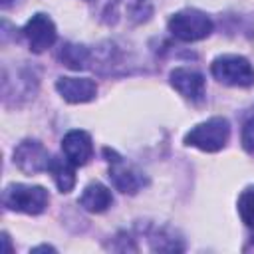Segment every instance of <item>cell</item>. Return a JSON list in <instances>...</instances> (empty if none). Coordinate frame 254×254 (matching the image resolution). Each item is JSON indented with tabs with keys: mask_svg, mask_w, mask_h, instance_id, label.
I'll use <instances>...</instances> for the list:
<instances>
[{
	"mask_svg": "<svg viewBox=\"0 0 254 254\" xmlns=\"http://www.w3.org/2000/svg\"><path fill=\"white\" fill-rule=\"evenodd\" d=\"M48 202H50V194L40 185L12 183L2 192V204L8 210H16L24 214H42Z\"/></svg>",
	"mask_w": 254,
	"mask_h": 254,
	"instance_id": "1",
	"label": "cell"
},
{
	"mask_svg": "<svg viewBox=\"0 0 254 254\" xmlns=\"http://www.w3.org/2000/svg\"><path fill=\"white\" fill-rule=\"evenodd\" d=\"M167 28L181 42H198L212 34L214 24L210 16H206L204 12L196 8H185V10L175 12L169 18Z\"/></svg>",
	"mask_w": 254,
	"mask_h": 254,
	"instance_id": "2",
	"label": "cell"
},
{
	"mask_svg": "<svg viewBox=\"0 0 254 254\" xmlns=\"http://www.w3.org/2000/svg\"><path fill=\"white\" fill-rule=\"evenodd\" d=\"M230 139V123L224 117H210L194 125L185 135V145L196 147L206 153H216L226 147Z\"/></svg>",
	"mask_w": 254,
	"mask_h": 254,
	"instance_id": "3",
	"label": "cell"
},
{
	"mask_svg": "<svg viewBox=\"0 0 254 254\" xmlns=\"http://www.w3.org/2000/svg\"><path fill=\"white\" fill-rule=\"evenodd\" d=\"M153 16L151 0H109L101 12V20L107 26H139Z\"/></svg>",
	"mask_w": 254,
	"mask_h": 254,
	"instance_id": "4",
	"label": "cell"
},
{
	"mask_svg": "<svg viewBox=\"0 0 254 254\" xmlns=\"http://www.w3.org/2000/svg\"><path fill=\"white\" fill-rule=\"evenodd\" d=\"M210 73L216 81L232 87H250L254 85V67L244 56L224 54L210 64Z\"/></svg>",
	"mask_w": 254,
	"mask_h": 254,
	"instance_id": "5",
	"label": "cell"
},
{
	"mask_svg": "<svg viewBox=\"0 0 254 254\" xmlns=\"http://www.w3.org/2000/svg\"><path fill=\"white\" fill-rule=\"evenodd\" d=\"M103 153H105L107 163H109V179H111L113 187H115L119 192L135 194V192H139V190L147 185V179L143 177V173L137 171L135 167L127 165L115 151L103 149Z\"/></svg>",
	"mask_w": 254,
	"mask_h": 254,
	"instance_id": "6",
	"label": "cell"
},
{
	"mask_svg": "<svg viewBox=\"0 0 254 254\" xmlns=\"http://www.w3.org/2000/svg\"><path fill=\"white\" fill-rule=\"evenodd\" d=\"M50 161L52 157L48 149L36 139H24L14 149V165L24 175H36V173L48 171Z\"/></svg>",
	"mask_w": 254,
	"mask_h": 254,
	"instance_id": "7",
	"label": "cell"
},
{
	"mask_svg": "<svg viewBox=\"0 0 254 254\" xmlns=\"http://www.w3.org/2000/svg\"><path fill=\"white\" fill-rule=\"evenodd\" d=\"M22 34H24V38L28 40V46H30V50H32L34 54H42V52H46L48 48H52V46L56 44V38H58L54 20H52L48 14H42V12L34 14V16L26 22Z\"/></svg>",
	"mask_w": 254,
	"mask_h": 254,
	"instance_id": "8",
	"label": "cell"
},
{
	"mask_svg": "<svg viewBox=\"0 0 254 254\" xmlns=\"http://www.w3.org/2000/svg\"><path fill=\"white\" fill-rule=\"evenodd\" d=\"M171 85L189 101L200 103L204 99V77L190 67H175L169 73Z\"/></svg>",
	"mask_w": 254,
	"mask_h": 254,
	"instance_id": "9",
	"label": "cell"
},
{
	"mask_svg": "<svg viewBox=\"0 0 254 254\" xmlns=\"http://www.w3.org/2000/svg\"><path fill=\"white\" fill-rule=\"evenodd\" d=\"M62 151L64 157L69 159L75 167L85 165L93 157V143L87 131L83 129H71L62 139Z\"/></svg>",
	"mask_w": 254,
	"mask_h": 254,
	"instance_id": "10",
	"label": "cell"
},
{
	"mask_svg": "<svg viewBox=\"0 0 254 254\" xmlns=\"http://www.w3.org/2000/svg\"><path fill=\"white\" fill-rule=\"evenodd\" d=\"M56 89L67 103H87L97 95V85L89 77H58Z\"/></svg>",
	"mask_w": 254,
	"mask_h": 254,
	"instance_id": "11",
	"label": "cell"
},
{
	"mask_svg": "<svg viewBox=\"0 0 254 254\" xmlns=\"http://www.w3.org/2000/svg\"><path fill=\"white\" fill-rule=\"evenodd\" d=\"M77 202H79V206L83 210L99 214V212H105L113 204V194H111V190L105 185H101V183H89L83 189V192H81V196H79Z\"/></svg>",
	"mask_w": 254,
	"mask_h": 254,
	"instance_id": "12",
	"label": "cell"
},
{
	"mask_svg": "<svg viewBox=\"0 0 254 254\" xmlns=\"http://www.w3.org/2000/svg\"><path fill=\"white\" fill-rule=\"evenodd\" d=\"M48 173L52 175L60 192H69L75 187V165L64 157H52Z\"/></svg>",
	"mask_w": 254,
	"mask_h": 254,
	"instance_id": "13",
	"label": "cell"
},
{
	"mask_svg": "<svg viewBox=\"0 0 254 254\" xmlns=\"http://www.w3.org/2000/svg\"><path fill=\"white\" fill-rule=\"evenodd\" d=\"M58 60L69 69H85L91 62V50L83 44H64L58 52Z\"/></svg>",
	"mask_w": 254,
	"mask_h": 254,
	"instance_id": "14",
	"label": "cell"
},
{
	"mask_svg": "<svg viewBox=\"0 0 254 254\" xmlns=\"http://www.w3.org/2000/svg\"><path fill=\"white\" fill-rule=\"evenodd\" d=\"M149 242L151 250L155 252H181L185 248L183 238H175V230L171 228H153V232L149 234Z\"/></svg>",
	"mask_w": 254,
	"mask_h": 254,
	"instance_id": "15",
	"label": "cell"
},
{
	"mask_svg": "<svg viewBox=\"0 0 254 254\" xmlns=\"http://www.w3.org/2000/svg\"><path fill=\"white\" fill-rule=\"evenodd\" d=\"M238 214L246 226H254V185L246 187L238 196Z\"/></svg>",
	"mask_w": 254,
	"mask_h": 254,
	"instance_id": "16",
	"label": "cell"
},
{
	"mask_svg": "<svg viewBox=\"0 0 254 254\" xmlns=\"http://www.w3.org/2000/svg\"><path fill=\"white\" fill-rule=\"evenodd\" d=\"M240 141H242V147H244L248 153H254V117L248 119V121L242 125Z\"/></svg>",
	"mask_w": 254,
	"mask_h": 254,
	"instance_id": "17",
	"label": "cell"
},
{
	"mask_svg": "<svg viewBox=\"0 0 254 254\" xmlns=\"http://www.w3.org/2000/svg\"><path fill=\"white\" fill-rule=\"evenodd\" d=\"M30 252H56L54 246H48V244H42V246H34Z\"/></svg>",
	"mask_w": 254,
	"mask_h": 254,
	"instance_id": "18",
	"label": "cell"
},
{
	"mask_svg": "<svg viewBox=\"0 0 254 254\" xmlns=\"http://www.w3.org/2000/svg\"><path fill=\"white\" fill-rule=\"evenodd\" d=\"M2 240H4V246H6V248H4V252H6V254H10V252H12V248H10V236H8L6 232H2Z\"/></svg>",
	"mask_w": 254,
	"mask_h": 254,
	"instance_id": "19",
	"label": "cell"
},
{
	"mask_svg": "<svg viewBox=\"0 0 254 254\" xmlns=\"http://www.w3.org/2000/svg\"><path fill=\"white\" fill-rule=\"evenodd\" d=\"M0 4H2V8H4V10H6V8H10V6H12V4H14V0H2V2H0Z\"/></svg>",
	"mask_w": 254,
	"mask_h": 254,
	"instance_id": "20",
	"label": "cell"
}]
</instances>
